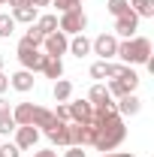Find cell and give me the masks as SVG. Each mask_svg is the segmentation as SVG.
I'll return each mask as SVG.
<instances>
[{
	"label": "cell",
	"instance_id": "obj_1",
	"mask_svg": "<svg viewBox=\"0 0 154 157\" xmlns=\"http://www.w3.org/2000/svg\"><path fill=\"white\" fill-rule=\"evenodd\" d=\"M91 124H97V136H94V148L97 151H112V148H118L121 142H124V136H127V127H124V118L118 115H106V118H97V121H91Z\"/></svg>",
	"mask_w": 154,
	"mask_h": 157
},
{
	"label": "cell",
	"instance_id": "obj_2",
	"mask_svg": "<svg viewBox=\"0 0 154 157\" xmlns=\"http://www.w3.org/2000/svg\"><path fill=\"white\" fill-rule=\"evenodd\" d=\"M115 58H121L124 67H130V63H148L151 60V39L130 36V39H124V42H118Z\"/></svg>",
	"mask_w": 154,
	"mask_h": 157
},
{
	"label": "cell",
	"instance_id": "obj_3",
	"mask_svg": "<svg viewBox=\"0 0 154 157\" xmlns=\"http://www.w3.org/2000/svg\"><path fill=\"white\" fill-rule=\"evenodd\" d=\"M136 85H139V76H136V70L124 67V73H121L118 78H112L106 91H109V97H118V100H121V97H127V94H133Z\"/></svg>",
	"mask_w": 154,
	"mask_h": 157
},
{
	"label": "cell",
	"instance_id": "obj_4",
	"mask_svg": "<svg viewBox=\"0 0 154 157\" xmlns=\"http://www.w3.org/2000/svg\"><path fill=\"white\" fill-rule=\"evenodd\" d=\"M88 27V15L82 12V6L79 9H70V12H60V21H58V30L60 33H82Z\"/></svg>",
	"mask_w": 154,
	"mask_h": 157
},
{
	"label": "cell",
	"instance_id": "obj_5",
	"mask_svg": "<svg viewBox=\"0 0 154 157\" xmlns=\"http://www.w3.org/2000/svg\"><path fill=\"white\" fill-rule=\"evenodd\" d=\"M42 58H45V55H39V45H30L27 39L18 42V63H21V70L37 73L39 67H42Z\"/></svg>",
	"mask_w": 154,
	"mask_h": 157
},
{
	"label": "cell",
	"instance_id": "obj_6",
	"mask_svg": "<svg viewBox=\"0 0 154 157\" xmlns=\"http://www.w3.org/2000/svg\"><path fill=\"white\" fill-rule=\"evenodd\" d=\"M91 52L100 55L103 60L115 58V52H118V36H112V33H100V36L91 42Z\"/></svg>",
	"mask_w": 154,
	"mask_h": 157
},
{
	"label": "cell",
	"instance_id": "obj_7",
	"mask_svg": "<svg viewBox=\"0 0 154 157\" xmlns=\"http://www.w3.org/2000/svg\"><path fill=\"white\" fill-rule=\"evenodd\" d=\"M42 45H45V55H48V58H60V55L70 48V39H67V33L55 30V33H48V36L42 39Z\"/></svg>",
	"mask_w": 154,
	"mask_h": 157
},
{
	"label": "cell",
	"instance_id": "obj_8",
	"mask_svg": "<svg viewBox=\"0 0 154 157\" xmlns=\"http://www.w3.org/2000/svg\"><path fill=\"white\" fill-rule=\"evenodd\" d=\"M136 27H139V15H136L133 9L115 18V33H118V36H124V39H130V36H133V33H136Z\"/></svg>",
	"mask_w": 154,
	"mask_h": 157
},
{
	"label": "cell",
	"instance_id": "obj_9",
	"mask_svg": "<svg viewBox=\"0 0 154 157\" xmlns=\"http://www.w3.org/2000/svg\"><path fill=\"white\" fill-rule=\"evenodd\" d=\"M70 106V121L73 124H88L94 118V106L88 100H76V103H67Z\"/></svg>",
	"mask_w": 154,
	"mask_h": 157
},
{
	"label": "cell",
	"instance_id": "obj_10",
	"mask_svg": "<svg viewBox=\"0 0 154 157\" xmlns=\"http://www.w3.org/2000/svg\"><path fill=\"white\" fill-rule=\"evenodd\" d=\"M58 124H64V121H58V115H55L52 109H42V106L33 109V127H37V130H45V133H48V130H55Z\"/></svg>",
	"mask_w": 154,
	"mask_h": 157
},
{
	"label": "cell",
	"instance_id": "obj_11",
	"mask_svg": "<svg viewBox=\"0 0 154 157\" xmlns=\"http://www.w3.org/2000/svg\"><path fill=\"white\" fill-rule=\"evenodd\" d=\"M39 142V130L33 127V124H24V127H15V145H18L21 151L24 148H33Z\"/></svg>",
	"mask_w": 154,
	"mask_h": 157
},
{
	"label": "cell",
	"instance_id": "obj_12",
	"mask_svg": "<svg viewBox=\"0 0 154 157\" xmlns=\"http://www.w3.org/2000/svg\"><path fill=\"white\" fill-rule=\"evenodd\" d=\"M9 88H15V91H21V94L33 91V73H30V70H18V73H12V76H9Z\"/></svg>",
	"mask_w": 154,
	"mask_h": 157
},
{
	"label": "cell",
	"instance_id": "obj_13",
	"mask_svg": "<svg viewBox=\"0 0 154 157\" xmlns=\"http://www.w3.org/2000/svg\"><path fill=\"white\" fill-rule=\"evenodd\" d=\"M115 109H118V115L124 118V115H139V109H142V100L136 97V94H127V97H121L115 103Z\"/></svg>",
	"mask_w": 154,
	"mask_h": 157
},
{
	"label": "cell",
	"instance_id": "obj_14",
	"mask_svg": "<svg viewBox=\"0 0 154 157\" xmlns=\"http://www.w3.org/2000/svg\"><path fill=\"white\" fill-rule=\"evenodd\" d=\"M33 109H37L33 103H18L9 115H12V121H15L18 127H24V124H33Z\"/></svg>",
	"mask_w": 154,
	"mask_h": 157
},
{
	"label": "cell",
	"instance_id": "obj_15",
	"mask_svg": "<svg viewBox=\"0 0 154 157\" xmlns=\"http://www.w3.org/2000/svg\"><path fill=\"white\" fill-rule=\"evenodd\" d=\"M48 139H52V145L70 148V145H73V130H70V124H58L55 130H48Z\"/></svg>",
	"mask_w": 154,
	"mask_h": 157
},
{
	"label": "cell",
	"instance_id": "obj_16",
	"mask_svg": "<svg viewBox=\"0 0 154 157\" xmlns=\"http://www.w3.org/2000/svg\"><path fill=\"white\" fill-rule=\"evenodd\" d=\"M39 73H45V78H55V82H58V78L64 76V63H60V58H48V55H45Z\"/></svg>",
	"mask_w": 154,
	"mask_h": 157
},
{
	"label": "cell",
	"instance_id": "obj_17",
	"mask_svg": "<svg viewBox=\"0 0 154 157\" xmlns=\"http://www.w3.org/2000/svg\"><path fill=\"white\" fill-rule=\"evenodd\" d=\"M70 55H76V58H85V55H91V39L85 36V33H76V36L70 39V48H67Z\"/></svg>",
	"mask_w": 154,
	"mask_h": 157
},
{
	"label": "cell",
	"instance_id": "obj_18",
	"mask_svg": "<svg viewBox=\"0 0 154 157\" xmlns=\"http://www.w3.org/2000/svg\"><path fill=\"white\" fill-rule=\"evenodd\" d=\"M33 18H37V6H15L12 9V21L15 24H33Z\"/></svg>",
	"mask_w": 154,
	"mask_h": 157
},
{
	"label": "cell",
	"instance_id": "obj_19",
	"mask_svg": "<svg viewBox=\"0 0 154 157\" xmlns=\"http://www.w3.org/2000/svg\"><path fill=\"white\" fill-rule=\"evenodd\" d=\"M52 94L58 103H67V100L73 97V82H67V78H58L55 82V88H52Z\"/></svg>",
	"mask_w": 154,
	"mask_h": 157
},
{
	"label": "cell",
	"instance_id": "obj_20",
	"mask_svg": "<svg viewBox=\"0 0 154 157\" xmlns=\"http://www.w3.org/2000/svg\"><path fill=\"white\" fill-rule=\"evenodd\" d=\"M130 9L139 18H151L154 15V0H130Z\"/></svg>",
	"mask_w": 154,
	"mask_h": 157
},
{
	"label": "cell",
	"instance_id": "obj_21",
	"mask_svg": "<svg viewBox=\"0 0 154 157\" xmlns=\"http://www.w3.org/2000/svg\"><path fill=\"white\" fill-rule=\"evenodd\" d=\"M109 91H106V85H94L91 91H88V103L91 106H100V103H109Z\"/></svg>",
	"mask_w": 154,
	"mask_h": 157
},
{
	"label": "cell",
	"instance_id": "obj_22",
	"mask_svg": "<svg viewBox=\"0 0 154 157\" xmlns=\"http://www.w3.org/2000/svg\"><path fill=\"white\" fill-rule=\"evenodd\" d=\"M37 27L45 33V36H48V33H55V30H58V15H42V18L37 21Z\"/></svg>",
	"mask_w": 154,
	"mask_h": 157
},
{
	"label": "cell",
	"instance_id": "obj_23",
	"mask_svg": "<svg viewBox=\"0 0 154 157\" xmlns=\"http://www.w3.org/2000/svg\"><path fill=\"white\" fill-rule=\"evenodd\" d=\"M106 9H109V12H112V15H124V12H130V0H109V3H106Z\"/></svg>",
	"mask_w": 154,
	"mask_h": 157
},
{
	"label": "cell",
	"instance_id": "obj_24",
	"mask_svg": "<svg viewBox=\"0 0 154 157\" xmlns=\"http://www.w3.org/2000/svg\"><path fill=\"white\" fill-rule=\"evenodd\" d=\"M15 121H12V115H0V136H9V133H15Z\"/></svg>",
	"mask_w": 154,
	"mask_h": 157
},
{
	"label": "cell",
	"instance_id": "obj_25",
	"mask_svg": "<svg viewBox=\"0 0 154 157\" xmlns=\"http://www.w3.org/2000/svg\"><path fill=\"white\" fill-rule=\"evenodd\" d=\"M15 33V21L12 15H0V36H12Z\"/></svg>",
	"mask_w": 154,
	"mask_h": 157
},
{
	"label": "cell",
	"instance_id": "obj_26",
	"mask_svg": "<svg viewBox=\"0 0 154 157\" xmlns=\"http://www.w3.org/2000/svg\"><path fill=\"white\" fill-rule=\"evenodd\" d=\"M24 39H27V42H30V45H39V42H42V39H45V33H42V30H39L37 24H30V30H27V33H24Z\"/></svg>",
	"mask_w": 154,
	"mask_h": 157
},
{
	"label": "cell",
	"instance_id": "obj_27",
	"mask_svg": "<svg viewBox=\"0 0 154 157\" xmlns=\"http://www.w3.org/2000/svg\"><path fill=\"white\" fill-rule=\"evenodd\" d=\"M52 6H58L60 12H70V9H79L82 0H52Z\"/></svg>",
	"mask_w": 154,
	"mask_h": 157
},
{
	"label": "cell",
	"instance_id": "obj_28",
	"mask_svg": "<svg viewBox=\"0 0 154 157\" xmlns=\"http://www.w3.org/2000/svg\"><path fill=\"white\" fill-rule=\"evenodd\" d=\"M18 154H21V148L15 142H3L0 145V157H18Z\"/></svg>",
	"mask_w": 154,
	"mask_h": 157
},
{
	"label": "cell",
	"instance_id": "obj_29",
	"mask_svg": "<svg viewBox=\"0 0 154 157\" xmlns=\"http://www.w3.org/2000/svg\"><path fill=\"white\" fill-rule=\"evenodd\" d=\"M106 67H109V60H97L91 67V78H106Z\"/></svg>",
	"mask_w": 154,
	"mask_h": 157
},
{
	"label": "cell",
	"instance_id": "obj_30",
	"mask_svg": "<svg viewBox=\"0 0 154 157\" xmlns=\"http://www.w3.org/2000/svg\"><path fill=\"white\" fill-rule=\"evenodd\" d=\"M55 115H58V121H64V124H70V106H67V103H58Z\"/></svg>",
	"mask_w": 154,
	"mask_h": 157
},
{
	"label": "cell",
	"instance_id": "obj_31",
	"mask_svg": "<svg viewBox=\"0 0 154 157\" xmlns=\"http://www.w3.org/2000/svg\"><path fill=\"white\" fill-rule=\"evenodd\" d=\"M121 73H124V63H109L106 67V78H118Z\"/></svg>",
	"mask_w": 154,
	"mask_h": 157
},
{
	"label": "cell",
	"instance_id": "obj_32",
	"mask_svg": "<svg viewBox=\"0 0 154 157\" xmlns=\"http://www.w3.org/2000/svg\"><path fill=\"white\" fill-rule=\"evenodd\" d=\"M64 157H88V154H85L79 145H70V151H64Z\"/></svg>",
	"mask_w": 154,
	"mask_h": 157
},
{
	"label": "cell",
	"instance_id": "obj_33",
	"mask_svg": "<svg viewBox=\"0 0 154 157\" xmlns=\"http://www.w3.org/2000/svg\"><path fill=\"white\" fill-rule=\"evenodd\" d=\"M3 91H9V76H3V70H0V94Z\"/></svg>",
	"mask_w": 154,
	"mask_h": 157
},
{
	"label": "cell",
	"instance_id": "obj_34",
	"mask_svg": "<svg viewBox=\"0 0 154 157\" xmlns=\"http://www.w3.org/2000/svg\"><path fill=\"white\" fill-rule=\"evenodd\" d=\"M0 115H9V103L3 100V94H0Z\"/></svg>",
	"mask_w": 154,
	"mask_h": 157
},
{
	"label": "cell",
	"instance_id": "obj_35",
	"mask_svg": "<svg viewBox=\"0 0 154 157\" xmlns=\"http://www.w3.org/2000/svg\"><path fill=\"white\" fill-rule=\"evenodd\" d=\"M27 6H52V0H27Z\"/></svg>",
	"mask_w": 154,
	"mask_h": 157
},
{
	"label": "cell",
	"instance_id": "obj_36",
	"mask_svg": "<svg viewBox=\"0 0 154 157\" xmlns=\"http://www.w3.org/2000/svg\"><path fill=\"white\" fill-rule=\"evenodd\" d=\"M33 157H58V151H52V148H48V151H37Z\"/></svg>",
	"mask_w": 154,
	"mask_h": 157
},
{
	"label": "cell",
	"instance_id": "obj_37",
	"mask_svg": "<svg viewBox=\"0 0 154 157\" xmlns=\"http://www.w3.org/2000/svg\"><path fill=\"white\" fill-rule=\"evenodd\" d=\"M6 3H9L12 9H15V6H27V0H6Z\"/></svg>",
	"mask_w": 154,
	"mask_h": 157
},
{
	"label": "cell",
	"instance_id": "obj_38",
	"mask_svg": "<svg viewBox=\"0 0 154 157\" xmlns=\"http://www.w3.org/2000/svg\"><path fill=\"white\" fill-rule=\"evenodd\" d=\"M103 157H133V154H127V151H121V154H103Z\"/></svg>",
	"mask_w": 154,
	"mask_h": 157
},
{
	"label": "cell",
	"instance_id": "obj_39",
	"mask_svg": "<svg viewBox=\"0 0 154 157\" xmlns=\"http://www.w3.org/2000/svg\"><path fill=\"white\" fill-rule=\"evenodd\" d=\"M0 70H3V55H0Z\"/></svg>",
	"mask_w": 154,
	"mask_h": 157
},
{
	"label": "cell",
	"instance_id": "obj_40",
	"mask_svg": "<svg viewBox=\"0 0 154 157\" xmlns=\"http://www.w3.org/2000/svg\"><path fill=\"white\" fill-rule=\"evenodd\" d=\"M3 3H6V0H0V6H3Z\"/></svg>",
	"mask_w": 154,
	"mask_h": 157
}]
</instances>
